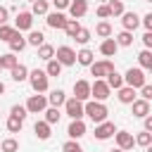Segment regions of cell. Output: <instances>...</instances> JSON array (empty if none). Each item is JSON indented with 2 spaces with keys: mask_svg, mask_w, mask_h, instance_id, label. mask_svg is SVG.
<instances>
[{
  "mask_svg": "<svg viewBox=\"0 0 152 152\" xmlns=\"http://www.w3.org/2000/svg\"><path fill=\"white\" fill-rule=\"evenodd\" d=\"M55 59L62 64V66H74L76 64V52L69 48V45H59L55 50Z\"/></svg>",
  "mask_w": 152,
  "mask_h": 152,
  "instance_id": "8992f818",
  "label": "cell"
},
{
  "mask_svg": "<svg viewBox=\"0 0 152 152\" xmlns=\"http://www.w3.org/2000/svg\"><path fill=\"white\" fill-rule=\"evenodd\" d=\"M145 2H152V0H145Z\"/></svg>",
  "mask_w": 152,
  "mask_h": 152,
  "instance_id": "9f6ffc18",
  "label": "cell"
},
{
  "mask_svg": "<svg viewBox=\"0 0 152 152\" xmlns=\"http://www.w3.org/2000/svg\"><path fill=\"white\" fill-rule=\"evenodd\" d=\"M140 24H142V19H140L135 12H124V14H121V26H124V31H131V33H133Z\"/></svg>",
  "mask_w": 152,
  "mask_h": 152,
  "instance_id": "7c38bea8",
  "label": "cell"
},
{
  "mask_svg": "<svg viewBox=\"0 0 152 152\" xmlns=\"http://www.w3.org/2000/svg\"><path fill=\"white\" fill-rule=\"evenodd\" d=\"M86 12H88V0H71V7H69L71 19H81L86 17Z\"/></svg>",
  "mask_w": 152,
  "mask_h": 152,
  "instance_id": "e0dca14e",
  "label": "cell"
},
{
  "mask_svg": "<svg viewBox=\"0 0 152 152\" xmlns=\"http://www.w3.org/2000/svg\"><path fill=\"white\" fill-rule=\"evenodd\" d=\"M52 5H55L57 12H62V10H69L71 7V0H52Z\"/></svg>",
  "mask_w": 152,
  "mask_h": 152,
  "instance_id": "f6af8a7d",
  "label": "cell"
},
{
  "mask_svg": "<svg viewBox=\"0 0 152 152\" xmlns=\"http://www.w3.org/2000/svg\"><path fill=\"white\" fill-rule=\"evenodd\" d=\"M2 93H5V83L0 81V95H2Z\"/></svg>",
  "mask_w": 152,
  "mask_h": 152,
  "instance_id": "816d5d0a",
  "label": "cell"
},
{
  "mask_svg": "<svg viewBox=\"0 0 152 152\" xmlns=\"http://www.w3.org/2000/svg\"><path fill=\"white\" fill-rule=\"evenodd\" d=\"M124 81H126V86H131V88L140 90V88L147 83V76H145V71H142L140 66H131V69L124 74Z\"/></svg>",
  "mask_w": 152,
  "mask_h": 152,
  "instance_id": "7a4b0ae2",
  "label": "cell"
},
{
  "mask_svg": "<svg viewBox=\"0 0 152 152\" xmlns=\"http://www.w3.org/2000/svg\"><path fill=\"white\" fill-rule=\"evenodd\" d=\"M107 114H109V109H107L104 102H97V100H88L86 102V116L90 121L102 124V121H107Z\"/></svg>",
  "mask_w": 152,
  "mask_h": 152,
  "instance_id": "6da1fadb",
  "label": "cell"
},
{
  "mask_svg": "<svg viewBox=\"0 0 152 152\" xmlns=\"http://www.w3.org/2000/svg\"><path fill=\"white\" fill-rule=\"evenodd\" d=\"M76 62H78L81 66H93V62H95L93 50H90V48H81V50L76 52Z\"/></svg>",
  "mask_w": 152,
  "mask_h": 152,
  "instance_id": "d6986e66",
  "label": "cell"
},
{
  "mask_svg": "<svg viewBox=\"0 0 152 152\" xmlns=\"http://www.w3.org/2000/svg\"><path fill=\"white\" fill-rule=\"evenodd\" d=\"M150 74H152V69H150Z\"/></svg>",
  "mask_w": 152,
  "mask_h": 152,
  "instance_id": "680465c9",
  "label": "cell"
},
{
  "mask_svg": "<svg viewBox=\"0 0 152 152\" xmlns=\"http://www.w3.org/2000/svg\"><path fill=\"white\" fill-rule=\"evenodd\" d=\"M48 10H50L48 0H36V2L31 5V12H33V17H38V14H45V17H48Z\"/></svg>",
  "mask_w": 152,
  "mask_h": 152,
  "instance_id": "4dcf8cb0",
  "label": "cell"
},
{
  "mask_svg": "<svg viewBox=\"0 0 152 152\" xmlns=\"http://www.w3.org/2000/svg\"><path fill=\"white\" fill-rule=\"evenodd\" d=\"M114 133H116V126H114L112 121H102V124L95 126V138H97V140H109Z\"/></svg>",
  "mask_w": 152,
  "mask_h": 152,
  "instance_id": "5bb4252c",
  "label": "cell"
},
{
  "mask_svg": "<svg viewBox=\"0 0 152 152\" xmlns=\"http://www.w3.org/2000/svg\"><path fill=\"white\" fill-rule=\"evenodd\" d=\"M138 64H140V69H152V50H142L140 55H138Z\"/></svg>",
  "mask_w": 152,
  "mask_h": 152,
  "instance_id": "f546056e",
  "label": "cell"
},
{
  "mask_svg": "<svg viewBox=\"0 0 152 152\" xmlns=\"http://www.w3.org/2000/svg\"><path fill=\"white\" fill-rule=\"evenodd\" d=\"M45 74H48V76H59V74H62V64H59L57 59H50V62L45 64Z\"/></svg>",
  "mask_w": 152,
  "mask_h": 152,
  "instance_id": "74e56055",
  "label": "cell"
},
{
  "mask_svg": "<svg viewBox=\"0 0 152 152\" xmlns=\"http://www.w3.org/2000/svg\"><path fill=\"white\" fill-rule=\"evenodd\" d=\"M107 5H109V10H112V17H121V14H124V2H121V0H109Z\"/></svg>",
  "mask_w": 152,
  "mask_h": 152,
  "instance_id": "60d3db41",
  "label": "cell"
},
{
  "mask_svg": "<svg viewBox=\"0 0 152 152\" xmlns=\"http://www.w3.org/2000/svg\"><path fill=\"white\" fill-rule=\"evenodd\" d=\"M66 21H69V19H66L62 12H48V17H45V24H48L50 28H64Z\"/></svg>",
  "mask_w": 152,
  "mask_h": 152,
  "instance_id": "9a60e30c",
  "label": "cell"
},
{
  "mask_svg": "<svg viewBox=\"0 0 152 152\" xmlns=\"http://www.w3.org/2000/svg\"><path fill=\"white\" fill-rule=\"evenodd\" d=\"M0 69H2V64H0Z\"/></svg>",
  "mask_w": 152,
  "mask_h": 152,
  "instance_id": "91938a15",
  "label": "cell"
},
{
  "mask_svg": "<svg viewBox=\"0 0 152 152\" xmlns=\"http://www.w3.org/2000/svg\"><path fill=\"white\" fill-rule=\"evenodd\" d=\"M66 100H69V97H66V93H64L62 88H57V90H52V93L48 95V102H50L52 107H62Z\"/></svg>",
  "mask_w": 152,
  "mask_h": 152,
  "instance_id": "603a6c76",
  "label": "cell"
},
{
  "mask_svg": "<svg viewBox=\"0 0 152 152\" xmlns=\"http://www.w3.org/2000/svg\"><path fill=\"white\" fill-rule=\"evenodd\" d=\"M66 135H69V140H81V138L86 135V124H83V119H74V121L69 124V128H66Z\"/></svg>",
  "mask_w": 152,
  "mask_h": 152,
  "instance_id": "4fadbf2b",
  "label": "cell"
},
{
  "mask_svg": "<svg viewBox=\"0 0 152 152\" xmlns=\"http://www.w3.org/2000/svg\"><path fill=\"white\" fill-rule=\"evenodd\" d=\"M26 2H31V5H33V2H36V0H26Z\"/></svg>",
  "mask_w": 152,
  "mask_h": 152,
  "instance_id": "11a10c76",
  "label": "cell"
},
{
  "mask_svg": "<svg viewBox=\"0 0 152 152\" xmlns=\"http://www.w3.org/2000/svg\"><path fill=\"white\" fill-rule=\"evenodd\" d=\"M38 57H40L43 62H50V59H55V48H52L50 43H43V45L38 48Z\"/></svg>",
  "mask_w": 152,
  "mask_h": 152,
  "instance_id": "4316f807",
  "label": "cell"
},
{
  "mask_svg": "<svg viewBox=\"0 0 152 152\" xmlns=\"http://www.w3.org/2000/svg\"><path fill=\"white\" fill-rule=\"evenodd\" d=\"M28 69H26V64H17L12 71H10V76H12V81H17V83H21V81H28Z\"/></svg>",
  "mask_w": 152,
  "mask_h": 152,
  "instance_id": "7402d4cb",
  "label": "cell"
},
{
  "mask_svg": "<svg viewBox=\"0 0 152 152\" xmlns=\"http://www.w3.org/2000/svg\"><path fill=\"white\" fill-rule=\"evenodd\" d=\"M135 145H140V147H150L152 145V133H147L145 128L135 135Z\"/></svg>",
  "mask_w": 152,
  "mask_h": 152,
  "instance_id": "d590c367",
  "label": "cell"
},
{
  "mask_svg": "<svg viewBox=\"0 0 152 152\" xmlns=\"http://www.w3.org/2000/svg\"><path fill=\"white\" fill-rule=\"evenodd\" d=\"M74 97L81 100V102H88L93 97V83H88L86 78H78L74 83Z\"/></svg>",
  "mask_w": 152,
  "mask_h": 152,
  "instance_id": "ba28073f",
  "label": "cell"
},
{
  "mask_svg": "<svg viewBox=\"0 0 152 152\" xmlns=\"http://www.w3.org/2000/svg\"><path fill=\"white\" fill-rule=\"evenodd\" d=\"M0 152H2V147H0Z\"/></svg>",
  "mask_w": 152,
  "mask_h": 152,
  "instance_id": "6f0895ef",
  "label": "cell"
},
{
  "mask_svg": "<svg viewBox=\"0 0 152 152\" xmlns=\"http://www.w3.org/2000/svg\"><path fill=\"white\" fill-rule=\"evenodd\" d=\"M10 114H12V116H19V119L24 121V119L28 116V109H26V104H12Z\"/></svg>",
  "mask_w": 152,
  "mask_h": 152,
  "instance_id": "f35d334b",
  "label": "cell"
},
{
  "mask_svg": "<svg viewBox=\"0 0 152 152\" xmlns=\"http://www.w3.org/2000/svg\"><path fill=\"white\" fill-rule=\"evenodd\" d=\"M5 126H7V131H10V133H19V131H21V126H24V121H21L19 116H12V114H10V119H7V124H5Z\"/></svg>",
  "mask_w": 152,
  "mask_h": 152,
  "instance_id": "e575fe53",
  "label": "cell"
},
{
  "mask_svg": "<svg viewBox=\"0 0 152 152\" xmlns=\"http://www.w3.org/2000/svg\"><path fill=\"white\" fill-rule=\"evenodd\" d=\"M33 133H36V138H38V140H48V138L52 135V131H50V124H48L45 119L33 124Z\"/></svg>",
  "mask_w": 152,
  "mask_h": 152,
  "instance_id": "44dd1931",
  "label": "cell"
},
{
  "mask_svg": "<svg viewBox=\"0 0 152 152\" xmlns=\"http://www.w3.org/2000/svg\"><path fill=\"white\" fill-rule=\"evenodd\" d=\"M97 17H100V19H109V17H112L109 5H100V7H97Z\"/></svg>",
  "mask_w": 152,
  "mask_h": 152,
  "instance_id": "ee69618b",
  "label": "cell"
},
{
  "mask_svg": "<svg viewBox=\"0 0 152 152\" xmlns=\"http://www.w3.org/2000/svg\"><path fill=\"white\" fill-rule=\"evenodd\" d=\"M145 152H152V145H150V147H145Z\"/></svg>",
  "mask_w": 152,
  "mask_h": 152,
  "instance_id": "db71d44e",
  "label": "cell"
},
{
  "mask_svg": "<svg viewBox=\"0 0 152 152\" xmlns=\"http://www.w3.org/2000/svg\"><path fill=\"white\" fill-rule=\"evenodd\" d=\"M26 43H28V45H33V48H40V45L45 43V36H43L40 31H31V33H28V38H26Z\"/></svg>",
  "mask_w": 152,
  "mask_h": 152,
  "instance_id": "836d02e7",
  "label": "cell"
},
{
  "mask_svg": "<svg viewBox=\"0 0 152 152\" xmlns=\"http://www.w3.org/2000/svg\"><path fill=\"white\" fill-rule=\"evenodd\" d=\"M74 40H76L78 45H86V43L90 40V31H88V28H81V31H78V36H76Z\"/></svg>",
  "mask_w": 152,
  "mask_h": 152,
  "instance_id": "7bdbcfd3",
  "label": "cell"
},
{
  "mask_svg": "<svg viewBox=\"0 0 152 152\" xmlns=\"http://www.w3.org/2000/svg\"><path fill=\"white\" fill-rule=\"evenodd\" d=\"M114 40L119 43V48H128V45H133V33L131 31H121L119 36H114Z\"/></svg>",
  "mask_w": 152,
  "mask_h": 152,
  "instance_id": "1f68e13d",
  "label": "cell"
},
{
  "mask_svg": "<svg viewBox=\"0 0 152 152\" xmlns=\"http://www.w3.org/2000/svg\"><path fill=\"white\" fill-rule=\"evenodd\" d=\"M131 107H133V116H138V119L150 116V102H147V100H142V97H140V100H135Z\"/></svg>",
  "mask_w": 152,
  "mask_h": 152,
  "instance_id": "ffe728a7",
  "label": "cell"
},
{
  "mask_svg": "<svg viewBox=\"0 0 152 152\" xmlns=\"http://www.w3.org/2000/svg\"><path fill=\"white\" fill-rule=\"evenodd\" d=\"M64 112H66V116L74 121V119H83L86 116V102H81V100H76V97H69L66 102H64Z\"/></svg>",
  "mask_w": 152,
  "mask_h": 152,
  "instance_id": "277c9868",
  "label": "cell"
},
{
  "mask_svg": "<svg viewBox=\"0 0 152 152\" xmlns=\"http://www.w3.org/2000/svg\"><path fill=\"white\" fill-rule=\"evenodd\" d=\"M31 26H33V12H19L17 14V19H14V28L17 31H31Z\"/></svg>",
  "mask_w": 152,
  "mask_h": 152,
  "instance_id": "8fae6325",
  "label": "cell"
},
{
  "mask_svg": "<svg viewBox=\"0 0 152 152\" xmlns=\"http://www.w3.org/2000/svg\"><path fill=\"white\" fill-rule=\"evenodd\" d=\"M142 26H145L147 31H152V12H147V14L142 17Z\"/></svg>",
  "mask_w": 152,
  "mask_h": 152,
  "instance_id": "681fc988",
  "label": "cell"
},
{
  "mask_svg": "<svg viewBox=\"0 0 152 152\" xmlns=\"http://www.w3.org/2000/svg\"><path fill=\"white\" fill-rule=\"evenodd\" d=\"M26 45H28V43H26V38L21 36V31H17V36L10 40V52H14V55H17V52H21Z\"/></svg>",
  "mask_w": 152,
  "mask_h": 152,
  "instance_id": "cb8c5ba5",
  "label": "cell"
},
{
  "mask_svg": "<svg viewBox=\"0 0 152 152\" xmlns=\"http://www.w3.org/2000/svg\"><path fill=\"white\" fill-rule=\"evenodd\" d=\"M43 114H45V121H48L50 126H52V124H59V116H62V114H59V107H48Z\"/></svg>",
  "mask_w": 152,
  "mask_h": 152,
  "instance_id": "d6a6232c",
  "label": "cell"
},
{
  "mask_svg": "<svg viewBox=\"0 0 152 152\" xmlns=\"http://www.w3.org/2000/svg\"><path fill=\"white\" fill-rule=\"evenodd\" d=\"M112 71H116L112 59H100V62H93V66H90V74L95 78H107Z\"/></svg>",
  "mask_w": 152,
  "mask_h": 152,
  "instance_id": "52a82bcc",
  "label": "cell"
},
{
  "mask_svg": "<svg viewBox=\"0 0 152 152\" xmlns=\"http://www.w3.org/2000/svg\"><path fill=\"white\" fill-rule=\"evenodd\" d=\"M109 152H124V150H121V147H114V150H109Z\"/></svg>",
  "mask_w": 152,
  "mask_h": 152,
  "instance_id": "f5cc1de1",
  "label": "cell"
},
{
  "mask_svg": "<svg viewBox=\"0 0 152 152\" xmlns=\"http://www.w3.org/2000/svg\"><path fill=\"white\" fill-rule=\"evenodd\" d=\"M140 95H142V100H147V102H150V100H152V86H150V83H145V86L140 88Z\"/></svg>",
  "mask_w": 152,
  "mask_h": 152,
  "instance_id": "bcb514c9",
  "label": "cell"
},
{
  "mask_svg": "<svg viewBox=\"0 0 152 152\" xmlns=\"http://www.w3.org/2000/svg\"><path fill=\"white\" fill-rule=\"evenodd\" d=\"M109 95H112V88H109V83H107L104 78H95V81H93V100H97V102H104Z\"/></svg>",
  "mask_w": 152,
  "mask_h": 152,
  "instance_id": "9c48e42d",
  "label": "cell"
},
{
  "mask_svg": "<svg viewBox=\"0 0 152 152\" xmlns=\"http://www.w3.org/2000/svg\"><path fill=\"white\" fill-rule=\"evenodd\" d=\"M0 147H2V152H17V150H19V142H17L14 138H5V140L0 142Z\"/></svg>",
  "mask_w": 152,
  "mask_h": 152,
  "instance_id": "ab89813d",
  "label": "cell"
},
{
  "mask_svg": "<svg viewBox=\"0 0 152 152\" xmlns=\"http://www.w3.org/2000/svg\"><path fill=\"white\" fill-rule=\"evenodd\" d=\"M142 45H145V50H152V31H145V36H142Z\"/></svg>",
  "mask_w": 152,
  "mask_h": 152,
  "instance_id": "c3c4849f",
  "label": "cell"
},
{
  "mask_svg": "<svg viewBox=\"0 0 152 152\" xmlns=\"http://www.w3.org/2000/svg\"><path fill=\"white\" fill-rule=\"evenodd\" d=\"M114 140H116V147H121L124 152L135 145V135L128 133V131H116V133H114Z\"/></svg>",
  "mask_w": 152,
  "mask_h": 152,
  "instance_id": "30bf717a",
  "label": "cell"
},
{
  "mask_svg": "<svg viewBox=\"0 0 152 152\" xmlns=\"http://www.w3.org/2000/svg\"><path fill=\"white\" fill-rule=\"evenodd\" d=\"M48 97L43 95V93H36V95H31L28 100H26V109H28V114H43L45 109H48Z\"/></svg>",
  "mask_w": 152,
  "mask_h": 152,
  "instance_id": "5b68a950",
  "label": "cell"
},
{
  "mask_svg": "<svg viewBox=\"0 0 152 152\" xmlns=\"http://www.w3.org/2000/svg\"><path fill=\"white\" fill-rule=\"evenodd\" d=\"M62 152H83V147L78 145V140H66L62 145Z\"/></svg>",
  "mask_w": 152,
  "mask_h": 152,
  "instance_id": "b9f144b4",
  "label": "cell"
},
{
  "mask_svg": "<svg viewBox=\"0 0 152 152\" xmlns=\"http://www.w3.org/2000/svg\"><path fill=\"white\" fill-rule=\"evenodd\" d=\"M17 36V28L14 26H10V24H5V26H0V40H5V43H10L12 38Z\"/></svg>",
  "mask_w": 152,
  "mask_h": 152,
  "instance_id": "8d00e7d4",
  "label": "cell"
},
{
  "mask_svg": "<svg viewBox=\"0 0 152 152\" xmlns=\"http://www.w3.org/2000/svg\"><path fill=\"white\" fill-rule=\"evenodd\" d=\"M0 64H2V69L12 71L19 62H17V55H14V52H7V55H0Z\"/></svg>",
  "mask_w": 152,
  "mask_h": 152,
  "instance_id": "83f0119b",
  "label": "cell"
},
{
  "mask_svg": "<svg viewBox=\"0 0 152 152\" xmlns=\"http://www.w3.org/2000/svg\"><path fill=\"white\" fill-rule=\"evenodd\" d=\"M81 28H83V26L78 24V19H69V21H66V26H64V33H66L69 38H76Z\"/></svg>",
  "mask_w": 152,
  "mask_h": 152,
  "instance_id": "f1b7e54d",
  "label": "cell"
},
{
  "mask_svg": "<svg viewBox=\"0 0 152 152\" xmlns=\"http://www.w3.org/2000/svg\"><path fill=\"white\" fill-rule=\"evenodd\" d=\"M116 97H119L121 104H133V102L138 100V97H135V88H131V86L119 88V90H116Z\"/></svg>",
  "mask_w": 152,
  "mask_h": 152,
  "instance_id": "2e32d148",
  "label": "cell"
},
{
  "mask_svg": "<svg viewBox=\"0 0 152 152\" xmlns=\"http://www.w3.org/2000/svg\"><path fill=\"white\" fill-rule=\"evenodd\" d=\"M7 21H10V10H7V7H2V5H0V26H5V24H7Z\"/></svg>",
  "mask_w": 152,
  "mask_h": 152,
  "instance_id": "7dc6e473",
  "label": "cell"
},
{
  "mask_svg": "<svg viewBox=\"0 0 152 152\" xmlns=\"http://www.w3.org/2000/svg\"><path fill=\"white\" fill-rule=\"evenodd\" d=\"M142 121H145V131H147V133H152V114H150V116H145Z\"/></svg>",
  "mask_w": 152,
  "mask_h": 152,
  "instance_id": "f907efd6",
  "label": "cell"
},
{
  "mask_svg": "<svg viewBox=\"0 0 152 152\" xmlns=\"http://www.w3.org/2000/svg\"><path fill=\"white\" fill-rule=\"evenodd\" d=\"M95 33H97L102 40H104V38H112V24H109L107 19H102V21L95 26Z\"/></svg>",
  "mask_w": 152,
  "mask_h": 152,
  "instance_id": "484cf974",
  "label": "cell"
},
{
  "mask_svg": "<svg viewBox=\"0 0 152 152\" xmlns=\"http://www.w3.org/2000/svg\"><path fill=\"white\" fill-rule=\"evenodd\" d=\"M104 81L109 83V88H112V90H119V88H124V86H126V81H124V76H121L119 71H112Z\"/></svg>",
  "mask_w": 152,
  "mask_h": 152,
  "instance_id": "d4e9b609",
  "label": "cell"
},
{
  "mask_svg": "<svg viewBox=\"0 0 152 152\" xmlns=\"http://www.w3.org/2000/svg\"><path fill=\"white\" fill-rule=\"evenodd\" d=\"M50 76L45 74V69H33L31 74H28V83H31V88L36 90V93H45L48 88H50V81H48Z\"/></svg>",
  "mask_w": 152,
  "mask_h": 152,
  "instance_id": "3957f363",
  "label": "cell"
},
{
  "mask_svg": "<svg viewBox=\"0 0 152 152\" xmlns=\"http://www.w3.org/2000/svg\"><path fill=\"white\" fill-rule=\"evenodd\" d=\"M116 50H119V43H116L114 38H104V40L100 43V55H104V57H114Z\"/></svg>",
  "mask_w": 152,
  "mask_h": 152,
  "instance_id": "ac0fdd59",
  "label": "cell"
}]
</instances>
